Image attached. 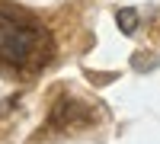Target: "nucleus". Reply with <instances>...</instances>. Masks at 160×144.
Listing matches in <instances>:
<instances>
[{"instance_id": "nucleus-1", "label": "nucleus", "mask_w": 160, "mask_h": 144, "mask_svg": "<svg viewBox=\"0 0 160 144\" xmlns=\"http://www.w3.org/2000/svg\"><path fill=\"white\" fill-rule=\"evenodd\" d=\"M55 55V38L29 13L0 3V67L35 74Z\"/></svg>"}, {"instance_id": "nucleus-3", "label": "nucleus", "mask_w": 160, "mask_h": 144, "mask_svg": "<svg viewBox=\"0 0 160 144\" xmlns=\"http://www.w3.org/2000/svg\"><path fill=\"white\" fill-rule=\"evenodd\" d=\"M115 22H118V29H122L125 35H135L138 32V10L135 7H122L115 13Z\"/></svg>"}, {"instance_id": "nucleus-2", "label": "nucleus", "mask_w": 160, "mask_h": 144, "mask_svg": "<svg viewBox=\"0 0 160 144\" xmlns=\"http://www.w3.org/2000/svg\"><path fill=\"white\" fill-rule=\"evenodd\" d=\"M96 115H93V109L87 106V102L80 99H58L55 106H51V115H48V128H61V132H71V128H83L90 125Z\"/></svg>"}, {"instance_id": "nucleus-4", "label": "nucleus", "mask_w": 160, "mask_h": 144, "mask_svg": "<svg viewBox=\"0 0 160 144\" xmlns=\"http://www.w3.org/2000/svg\"><path fill=\"white\" fill-rule=\"evenodd\" d=\"M148 51H138L135 58H131V64H135L138 71H154V67H160V58H144Z\"/></svg>"}]
</instances>
